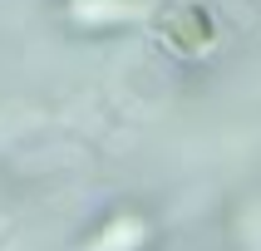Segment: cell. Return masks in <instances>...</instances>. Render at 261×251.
<instances>
[{
	"instance_id": "obj_1",
	"label": "cell",
	"mask_w": 261,
	"mask_h": 251,
	"mask_svg": "<svg viewBox=\"0 0 261 251\" xmlns=\"http://www.w3.org/2000/svg\"><path fill=\"white\" fill-rule=\"evenodd\" d=\"M153 20H158V35L182 59H197L217 44V15L207 5H197V0H163Z\"/></svg>"
},
{
	"instance_id": "obj_2",
	"label": "cell",
	"mask_w": 261,
	"mask_h": 251,
	"mask_svg": "<svg viewBox=\"0 0 261 251\" xmlns=\"http://www.w3.org/2000/svg\"><path fill=\"white\" fill-rule=\"evenodd\" d=\"M84 25H118L128 10H148V0H74Z\"/></svg>"
}]
</instances>
